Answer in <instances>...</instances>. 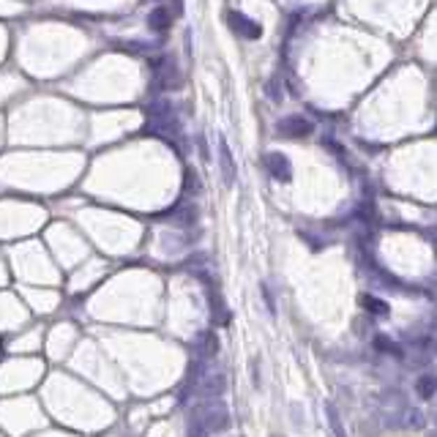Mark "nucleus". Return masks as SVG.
<instances>
[{
	"label": "nucleus",
	"instance_id": "f257e3e1",
	"mask_svg": "<svg viewBox=\"0 0 437 437\" xmlns=\"http://www.w3.org/2000/svg\"><path fill=\"white\" fill-rule=\"evenodd\" d=\"M227 424H230L227 407L216 405V402H205V405H200L191 413V418H188V435L191 437L214 435L218 429H224Z\"/></svg>",
	"mask_w": 437,
	"mask_h": 437
},
{
	"label": "nucleus",
	"instance_id": "f03ea898",
	"mask_svg": "<svg viewBox=\"0 0 437 437\" xmlns=\"http://www.w3.org/2000/svg\"><path fill=\"white\" fill-rule=\"evenodd\" d=\"M224 388H227V380H224V375H205L202 377V383H200V397L202 399H208V402H214V399H218L221 394H224Z\"/></svg>",
	"mask_w": 437,
	"mask_h": 437
},
{
	"label": "nucleus",
	"instance_id": "7ed1b4c3",
	"mask_svg": "<svg viewBox=\"0 0 437 437\" xmlns=\"http://www.w3.org/2000/svg\"><path fill=\"white\" fill-rule=\"evenodd\" d=\"M216 353H218L216 334H214V331H202V334L197 336V342H194V355L202 358V361H211Z\"/></svg>",
	"mask_w": 437,
	"mask_h": 437
},
{
	"label": "nucleus",
	"instance_id": "20e7f679",
	"mask_svg": "<svg viewBox=\"0 0 437 437\" xmlns=\"http://www.w3.org/2000/svg\"><path fill=\"white\" fill-rule=\"evenodd\" d=\"M265 167H268V172L276 178V181H290V161L281 156V154H271V156L265 158Z\"/></svg>",
	"mask_w": 437,
	"mask_h": 437
},
{
	"label": "nucleus",
	"instance_id": "39448f33",
	"mask_svg": "<svg viewBox=\"0 0 437 437\" xmlns=\"http://www.w3.org/2000/svg\"><path fill=\"white\" fill-rule=\"evenodd\" d=\"M279 128L284 131V134H290V137H306V134L312 131V124H309V121H304V118H298V115H292V118L281 121Z\"/></svg>",
	"mask_w": 437,
	"mask_h": 437
},
{
	"label": "nucleus",
	"instance_id": "423d86ee",
	"mask_svg": "<svg viewBox=\"0 0 437 437\" xmlns=\"http://www.w3.org/2000/svg\"><path fill=\"white\" fill-rule=\"evenodd\" d=\"M208 298H211V309H214V323L224 325L227 323V306H224V301H221V295H218L214 281H208Z\"/></svg>",
	"mask_w": 437,
	"mask_h": 437
},
{
	"label": "nucleus",
	"instance_id": "0eeeda50",
	"mask_svg": "<svg viewBox=\"0 0 437 437\" xmlns=\"http://www.w3.org/2000/svg\"><path fill=\"white\" fill-rule=\"evenodd\" d=\"M218 154H221V175H224V184L232 186V184H235V161H232V156H230V148H227L224 140H221Z\"/></svg>",
	"mask_w": 437,
	"mask_h": 437
},
{
	"label": "nucleus",
	"instance_id": "6e6552de",
	"mask_svg": "<svg viewBox=\"0 0 437 437\" xmlns=\"http://www.w3.org/2000/svg\"><path fill=\"white\" fill-rule=\"evenodd\" d=\"M415 394H418L421 399H432V397L437 394V377L435 375L418 377V383H415Z\"/></svg>",
	"mask_w": 437,
	"mask_h": 437
},
{
	"label": "nucleus",
	"instance_id": "1a4fd4ad",
	"mask_svg": "<svg viewBox=\"0 0 437 437\" xmlns=\"http://www.w3.org/2000/svg\"><path fill=\"white\" fill-rule=\"evenodd\" d=\"M172 214H175V221H178L181 227H191V224L197 221V211H194V205H188V202H181Z\"/></svg>",
	"mask_w": 437,
	"mask_h": 437
},
{
	"label": "nucleus",
	"instance_id": "9d476101",
	"mask_svg": "<svg viewBox=\"0 0 437 437\" xmlns=\"http://www.w3.org/2000/svg\"><path fill=\"white\" fill-rule=\"evenodd\" d=\"M361 304H364V309L369 314H380V317H388V304L385 301H380V298H375V295H364L361 298Z\"/></svg>",
	"mask_w": 437,
	"mask_h": 437
},
{
	"label": "nucleus",
	"instance_id": "9b49d317",
	"mask_svg": "<svg viewBox=\"0 0 437 437\" xmlns=\"http://www.w3.org/2000/svg\"><path fill=\"white\" fill-rule=\"evenodd\" d=\"M375 350H380V353H388V355H402V347L399 344H394L388 336H383V334H377L375 336Z\"/></svg>",
	"mask_w": 437,
	"mask_h": 437
},
{
	"label": "nucleus",
	"instance_id": "f8f14e48",
	"mask_svg": "<svg viewBox=\"0 0 437 437\" xmlns=\"http://www.w3.org/2000/svg\"><path fill=\"white\" fill-rule=\"evenodd\" d=\"M151 28H154V31H167V28H170V14H167V8H156V11L151 14Z\"/></svg>",
	"mask_w": 437,
	"mask_h": 437
},
{
	"label": "nucleus",
	"instance_id": "ddd939ff",
	"mask_svg": "<svg viewBox=\"0 0 437 437\" xmlns=\"http://www.w3.org/2000/svg\"><path fill=\"white\" fill-rule=\"evenodd\" d=\"M325 413H328V424H331V432L336 437H347L344 435V427H342V421H339V413L334 410V405H328L325 407Z\"/></svg>",
	"mask_w": 437,
	"mask_h": 437
},
{
	"label": "nucleus",
	"instance_id": "4468645a",
	"mask_svg": "<svg viewBox=\"0 0 437 437\" xmlns=\"http://www.w3.org/2000/svg\"><path fill=\"white\" fill-rule=\"evenodd\" d=\"M424 413L421 410H407V427H413V429H421L424 427Z\"/></svg>",
	"mask_w": 437,
	"mask_h": 437
},
{
	"label": "nucleus",
	"instance_id": "2eb2a0df",
	"mask_svg": "<svg viewBox=\"0 0 437 437\" xmlns=\"http://www.w3.org/2000/svg\"><path fill=\"white\" fill-rule=\"evenodd\" d=\"M262 298H265V304H268V312L274 314V298H271V292H268V287H262Z\"/></svg>",
	"mask_w": 437,
	"mask_h": 437
},
{
	"label": "nucleus",
	"instance_id": "dca6fc26",
	"mask_svg": "<svg viewBox=\"0 0 437 437\" xmlns=\"http://www.w3.org/2000/svg\"><path fill=\"white\" fill-rule=\"evenodd\" d=\"M274 437H281V435H274Z\"/></svg>",
	"mask_w": 437,
	"mask_h": 437
}]
</instances>
